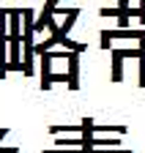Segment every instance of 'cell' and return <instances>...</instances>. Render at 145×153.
Listing matches in <instances>:
<instances>
[{"mask_svg": "<svg viewBox=\"0 0 145 153\" xmlns=\"http://www.w3.org/2000/svg\"><path fill=\"white\" fill-rule=\"evenodd\" d=\"M140 88H145V55L140 57Z\"/></svg>", "mask_w": 145, "mask_h": 153, "instance_id": "cell-5", "label": "cell"}, {"mask_svg": "<svg viewBox=\"0 0 145 153\" xmlns=\"http://www.w3.org/2000/svg\"><path fill=\"white\" fill-rule=\"evenodd\" d=\"M60 47H66V49H74V52H85V49H88V44H80V41H71L68 36L63 38V41H60Z\"/></svg>", "mask_w": 145, "mask_h": 153, "instance_id": "cell-3", "label": "cell"}, {"mask_svg": "<svg viewBox=\"0 0 145 153\" xmlns=\"http://www.w3.org/2000/svg\"><path fill=\"white\" fill-rule=\"evenodd\" d=\"M8 153H19V150H16V148H8Z\"/></svg>", "mask_w": 145, "mask_h": 153, "instance_id": "cell-6", "label": "cell"}, {"mask_svg": "<svg viewBox=\"0 0 145 153\" xmlns=\"http://www.w3.org/2000/svg\"><path fill=\"white\" fill-rule=\"evenodd\" d=\"M123 60L126 57L120 55V49H112V82L123 79Z\"/></svg>", "mask_w": 145, "mask_h": 153, "instance_id": "cell-2", "label": "cell"}, {"mask_svg": "<svg viewBox=\"0 0 145 153\" xmlns=\"http://www.w3.org/2000/svg\"><path fill=\"white\" fill-rule=\"evenodd\" d=\"M80 55L82 52H74V49L66 52V60H68V88L71 90H80Z\"/></svg>", "mask_w": 145, "mask_h": 153, "instance_id": "cell-1", "label": "cell"}, {"mask_svg": "<svg viewBox=\"0 0 145 153\" xmlns=\"http://www.w3.org/2000/svg\"><path fill=\"white\" fill-rule=\"evenodd\" d=\"M99 36H101V49H110V47H112V38H110V33H107V30H101Z\"/></svg>", "mask_w": 145, "mask_h": 153, "instance_id": "cell-4", "label": "cell"}]
</instances>
